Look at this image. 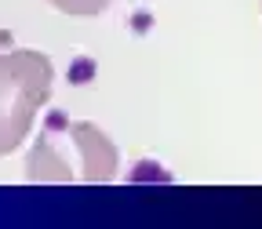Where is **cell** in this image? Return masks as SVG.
<instances>
[{
    "label": "cell",
    "instance_id": "cell-1",
    "mask_svg": "<svg viewBox=\"0 0 262 229\" xmlns=\"http://www.w3.org/2000/svg\"><path fill=\"white\" fill-rule=\"evenodd\" d=\"M51 4L66 15H73V18H95V15H102L113 0H51Z\"/></svg>",
    "mask_w": 262,
    "mask_h": 229
}]
</instances>
